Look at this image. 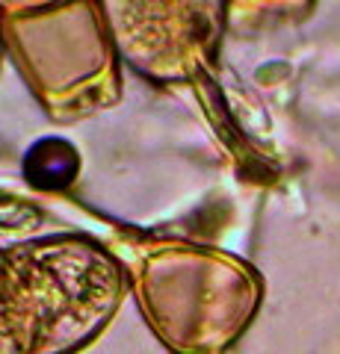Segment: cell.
Returning <instances> with one entry per match:
<instances>
[{
  "label": "cell",
  "instance_id": "obj_7",
  "mask_svg": "<svg viewBox=\"0 0 340 354\" xmlns=\"http://www.w3.org/2000/svg\"><path fill=\"white\" fill-rule=\"evenodd\" d=\"M62 0H0V15H18V12H33V9H45Z\"/></svg>",
  "mask_w": 340,
  "mask_h": 354
},
{
  "label": "cell",
  "instance_id": "obj_6",
  "mask_svg": "<svg viewBox=\"0 0 340 354\" xmlns=\"http://www.w3.org/2000/svg\"><path fill=\"white\" fill-rule=\"evenodd\" d=\"M0 354H27L24 337H21V328H18V316H15L6 248H0Z\"/></svg>",
  "mask_w": 340,
  "mask_h": 354
},
{
  "label": "cell",
  "instance_id": "obj_1",
  "mask_svg": "<svg viewBox=\"0 0 340 354\" xmlns=\"http://www.w3.org/2000/svg\"><path fill=\"white\" fill-rule=\"evenodd\" d=\"M27 354H74L109 325L127 281L113 254L86 236L6 248Z\"/></svg>",
  "mask_w": 340,
  "mask_h": 354
},
{
  "label": "cell",
  "instance_id": "obj_4",
  "mask_svg": "<svg viewBox=\"0 0 340 354\" xmlns=\"http://www.w3.org/2000/svg\"><path fill=\"white\" fill-rule=\"evenodd\" d=\"M116 53L157 83H181L213 59L228 0H98Z\"/></svg>",
  "mask_w": 340,
  "mask_h": 354
},
{
  "label": "cell",
  "instance_id": "obj_5",
  "mask_svg": "<svg viewBox=\"0 0 340 354\" xmlns=\"http://www.w3.org/2000/svg\"><path fill=\"white\" fill-rule=\"evenodd\" d=\"M316 0H228L231 18L255 21V24H267V21H296L311 12Z\"/></svg>",
  "mask_w": 340,
  "mask_h": 354
},
{
  "label": "cell",
  "instance_id": "obj_2",
  "mask_svg": "<svg viewBox=\"0 0 340 354\" xmlns=\"http://www.w3.org/2000/svg\"><path fill=\"white\" fill-rule=\"evenodd\" d=\"M139 298L172 351L219 354L255 319L263 286L255 269L231 254L166 248L142 266Z\"/></svg>",
  "mask_w": 340,
  "mask_h": 354
},
{
  "label": "cell",
  "instance_id": "obj_3",
  "mask_svg": "<svg viewBox=\"0 0 340 354\" xmlns=\"http://www.w3.org/2000/svg\"><path fill=\"white\" fill-rule=\"evenodd\" d=\"M3 41L57 118H78L116 101V48L98 0H62L3 15Z\"/></svg>",
  "mask_w": 340,
  "mask_h": 354
},
{
  "label": "cell",
  "instance_id": "obj_8",
  "mask_svg": "<svg viewBox=\"0 0 340 354\" xmlns=\"http://www.w3.org/2000/svg\"><path fill=\"white\" fill-rule=\"evenodd\" d=\"M0 50H3V15H0Z\"/></svg>",
  "mask_w": 340,
  "mask_h": 354
}]
</instances>
